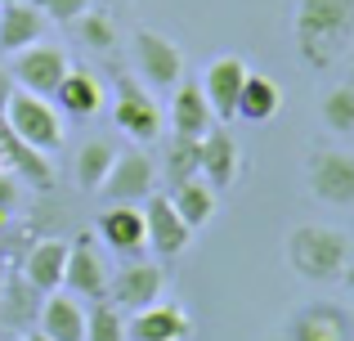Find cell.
<instances>
[{
	"mask_svg": "<svg viewBox=\"0 0 354 341\" xmlns=\"http://www.w3.org/2000/svg\"><path fill=\"white\" fill-rule=\"evenodd\" d=\"M99 234H104V247H113L117 256L135 261V256L148 252V234H144V211L139 207H108L99 216Z\"/></svg>",
	"mask_w": 354,
	"mask_h": 341,
	"instance_id": "15",
	"label": "cell"
},
{
	"mask_svg": "<svg viewBox=\"0 0 354 341\" xmlns=\"http://www.w3.org/2000/svg\"><path fill=\"white\" fill-rule=\"evenodd\" d=\"M278 108H283V90H278V81L265 77V72H247L234 117H242V122H269V117H278Z\"/></svg>",
	"mask_w": 354,
	"mask_h": 341,
	"instance_id": "22",
	"label": "cell"
},
{
	"mask_svg": "<svg viewBox=\"0 0 354 341\" xmlns=\"http://www.w3.org/2000/svg\"><path fill=\"white\" fill-rule=\"evenodd\" d=\"M50 341H86V306H81L72 292H50L41 306V328Z\"/></svg>",
	"mask_w": 354,
	"mask_h": 341,
	"instance_id": "17",
	"label": "cell"
},
{
	"mask_svg": "<svg viewBox=\"0 0 354 341\" xmlns=\"http://www.w3.org/2000/svg\"><path fill=\"white\" fill-rule=\"evenodd\" d=\"M238 171H242V153H238V140L229 131H211L207 140H202V180L211 184V189H229V184L238 180Z\"/></svg>",
	"mask_w": 354,
	"mask_h": 341,
	"instance_id": "18",
	"label": "cell"
},
{
	"mask_svg": "<svg viewBox=\"0 0 354 341\" xmlns=\"http://www.w3.org/2000/svg\"><path fill=\"white\" fill-rule=\"evenodd\" d=\"M162 288H166V270L157 261H144V256L126 261L113 279H108V297H113L117 310H148L162 297Z\"/></svg>",
	"mask_w": 354,
	"mask_h": 341,
	"instance_id": "9",
	"label": "cell"
},
{
	"mask_svg": "<svg viewBox=\"0 0 354 341\" xmlns=\"http://www.w3.org/2000/svg\"><path fill=\"white\" fill-rule=\"evenodd\" d=\"M77 27H81V41L90 45V50H113V41H117V32H113V18L108 14H81L77 18Z\"/></svg>",
	"mask_w": 354,
	"mask_h": 341,
	"instance_id": "28",
	"label": "cell"
},
{
	"mask_svg": "<svg viewBox=\"0 0 354 341\" xmlns=\"http://www.w3.org/2000/svg\"><path fill=\"white\" fill-rule=\"evenodd\" d=\"M144 234H148V252H153L157 261H175V256H184L189 243H193V229L184 225L175 202L157 198V193L144 198Z\"/></svg>",
	"mask_w": 354,
	"mask_h": 341,
	"instance_id": "8",
	"label": "cell"
},
{
	"mask_svg": "<svg viewBox=\"0 0 354 341\" xmlns=\"http://www.w3.org/2000/svg\"><path fill=\"white\" fill-rule=\"evenodd\" d=\"M32 5L41 9L50 23H77V18L90 9V0H32Z\"/></svg>",
	"mask_w": 354,
	"mask_h": 341,
	"instance_id": "29",
	"label": "cell"
},
{
	"mask_svg": "<svg viewBox=\"0 0 354 341\" xmlns=\"http://www.w3.org/2000/svg\"><path fill=\"white\" fill-rule=\"evenodd\" d=\"M86 341H126V319H121V310L95 301V306L86 310Z\"/></svg>",
	"mask_w": 354,
	"mask_h": 341,
	"instance_id": "25",
	"label": "cell"
},
{
	"mask_svg": "<svg viewBox=\"0 0 354 341\" xmlns=\"http://www.w3.org/2000/svg\"><path fill=\"white\" fill-rule=\"evenodd\" d=\"M113 162H117L113 144H104V140L81 144V149H77V184L86 193H99V189H104V180H108V171H113Z\"/></svg>",
	"mask_w": 354,
	"mask_h": 341,
	"instance_id": "24",
	"label": "cell"
},
{
	"mask_svg": "<svg viewBox=\"0 0 354 341\" xmlns=\"http://www.w3.org/2000/svg\"><path fill=\"white\" fill-rule=\"evenodd\" d=\"M305 184L328 207H354V153L346 149H319L310 153Z\"/></svg>",
	"mask_w": 354,
	"mask_h": 341,
	"instance_id": "6",
	"label": "cell"
},
{
	"mask_svg": "<svg viewBox=\"0 0 354 341\" xmlns=\"http://www.w3.org/2000/svg\"><path fill=\"white\" fill-rule=\"evenodd\" d=\"M5 131L14 135L18 144H27V149L36 153H59L63 149V117L59 108H54V99L45 95H32V90H9L5 99Z\"/></svg>",
	"mask_w": 354,
	"mask_h": 341,
	"instance_id": "3",
	"label": "cell"
},
{
	"mask_svg": "<svg viewBox=\"0 0 354 341\" xmlns=\"http://www.w3.org/2000/svg\"><path fill=\"white\" fill-rule=\"evenodd\" d=\"M287 265L305 283H337L350 270V238L337 225H296L287 234Z\"/></svg>",
	"mask_w": 354,
	"mask_h": 341,
	"instance_id": "2",
	"label": "cell"
},
{
	"mask_svg": "<svg viewBox=\"0 0 354 341\" xmlns=\"http://www.w3.org/2000/svg\"><path fill=\"white\" fill-rule=\"evenodd\" d=\"M0 5H14V0H0Z\"/></svg>",
	"mask_w": 354,
	"mask_h": 341,
	"instance_id": "32",
	"label": "cell"
},
{
	"mask_svg": "<svg viewBox=\"0 0 354 341\" xmlns=\"http://www.w3.org/2000/svg\"><path fill=\"white\" fill-rule=\"evenodd\" d=\"M50 27V18L32 5V0H14V5H0V50L18 54L27 45H36Z\"/></svg>",
	"mask_w": 354,
	"mask_h": 341,
	"instance_id": "16",
	"label": "cell"
},
{
	"mask_svg": "<svg viewBox=\"0 0 354 341\" xmlns=\"http://www.w3.org/2000/svg\"><path fill=\"white\" fill-rule=\"evenodd\" d=\"M171 202H175V211L184 216V225H189V229H202V225H207L211 216H216V207H220L216 189H211V184L202 180V175H193V180L175 184Z\"/></svg>",
	"mask_w": 354,
	"mask_h": 341,
	"instance_id": "23",
	"label": "cell"
},
{
	"mask_svg": "<svg viewBox=\"0 0 354 341\" xmlns=\"http://www.w3.org/2000/svg\"><path fill=\"white\" fill-rule=\"evenodd\" d=\"M171 126L180 140H207L216 131V113H211L198 81H180L171 90Z\"/></svg>",
	"mask_w": 354,
	"mask_h": 341,
	"instance_id": "14",
	"label": "cell"
},
{
	"mask_svg": "<svg viewBox=\"0 0 354 341\" xmlns=\"http://www.w3.org/2000/svg\"><path fill=\"white\" fill-rule=\"evenodd\" d=\"M153 180H157L153 162L139 149H130V153H117V162H113V171H108V180H104L99 193H104L113 207H135V202H144L148 193H153Z\"/></svg>",
	"mask_w": 354,
	"mask_h": 341,
	"instance_id": "11",
	"label": "cell"
},
{
	"mask_svg": "<svg viewBox=\"0 0 354 341\" xmlns=\"http://www.w3.org/2000/svg\"><path fill=\"white\" fill-rule=\"evenodd\" d=\"M198 171H202V140H180V135H175L171 153H166V175H171V184L193 180Z\"/></svg>",
	"mask_w": 354,
	"mask_h": 341,
	"instance_id": "26",
	"label": "cell"
},
{
	"mask_svg": "<svg viewBox=\"0 0 354 341\" xmlns=\"http://www.w3.org/2000/svg\"><path fill=\"white\" fill-rule=\"evenodd\" d=\"M323 122L337 135H354V86H337L323 99Z\"/></svg>",
	"mask_w": 354,
	"mask_h": 341,
	"instance_id": "27",
	"label": "cell"
},
{
	"mask_svg": "<svg viewBox=\"0 0 354 341\" xmlns=\"http://www.w3.org/2000/svg\"><path fill=\"white\" fill-rule=\"evenodd\" d=\"M23 341H50V337H45V333H32V337H23Z\"/></svg>",
	"mask_w": 354,
	"mask_h": 341,
	"instance_id": "31",
	"label": "cell"
},
{
	"mask_svg": "<svg viewBox=\"0 0 354 341\" xmlns=\"http://www.w3.org/2000/svg\"><path fill=\"white\" fill-rule=\"evenodd\" d=\"M9 90H14V77H9V72H0V113H5V99H9Z\"/></svg>",
	"mask_w": 354,
	"mask_h": 341,
	"instance_id": "30",
	"label": "cell"
},
{
	"mask_svg": "<svg viewBox=\"0 0 354 341\" xmlns=\"http://www.w3.org/2000/svg\"><path fill=\"white\" fill-rule=\"evenodd\" d=\"M63 270H68V243H63V238H45V243H36L32 252H27L23 279H27V288L50 297V292L63 288Z\"/></svg>",
	"mask_w": 354,
	"mask_h": 341,
	"instance_id": "20",
	"label": "cell"
},
{
	"mask_svg": "<svg viewBox=\"0 0 354 341\" xmlns=\"http://www.w3.org/2000/svg\"><path fill=\"white\" fill-rule=\"evenodd\" d=\"M113 122L135 144H153L162 135V108H157V99L148 90H139V81L130 72H121L113 86Z\"/></svg>",
	"mask_w": 354,
	"mask_h": 341,
	"instance_id": "4",
	"label": "cell"
},
{
	"mask_svg": "<svg viewBox=\"0 0 354 341\" xmlns=\"http://www.w3.org/2000/svg\"><path fill=\"white\" fill-rule=\"evenodd\" d=\"M104 81L95 77L90 68H68V77L59 81V90H54V104L63 108L68 117H95L99 108H104Z\"/></svg>",
	"mask_w": 354,
	"mask_h": 341,
	"instance_id": "19",
	"label": "cell"
},
{
	"mask_svg": "<svg viewBox=\"0 0 354 341\" xmlns=\"http://www.w3.org/2000/svg\"><path fill=\"white\" fill-rule=\"evenodd\" d=\"M135 68L144 86L153 90H175L184 81V50L157 27H139L135 32Z\"/></svg>",
	"mask_w": 354,
	"mask_h": 341,
	"instance_id": "5",
	"label": "cell"
},
{
	"mask_svg": "<svg viewBox=\"0 0 354 341\" xmlns=\"http://www.w3.org/2000/svg\"><path fill=\"white\" fill-rule=\"evenodd\" d=\"M108 265L104 252L95 247V234H81L77 243L68 247V270H63V288L77 301H104L108 297Z\"/></svg>",
	"mask_w": 354,
	"mask_h": 341,
	"instance_id": "10",
	"label": "cell"
},
{
	"mask_svg": "<svg viewBox=\"0 0 354 341\" xmlns=\"http://www.w3.org/2000/svg\"><path fill=\"white\" fill-rule=\"evenodd\" d=\"M242 81H247V63H242V54H220V59L207 63V72H202L198 86H202V95H207L216 122H229V117H234Z\"/></svg>",
	"mask_w": 354,
	"mask_h": 341,
	"instance_id": "12",
	"label": "cell"
},
{
	"mask_svg": "<svg viewBox=\"0 0 354 341\" xmlns=\"http://www.w3.org/2000/svg\"><path fill=\"white\" fill-rule=\"evenodd\" d=\"M68 68H72V63H68V54H63L59 45L36 41V45H27V50L14 54V63H9V77H14L18 90H32V95L54 99V90H59V81L68 77Z\"/></svg>",
	"mask_w": 354,
	"mask_h": 341,
	"instance_id": "7",
	"label": "cell"
},
{
	"mask_svg": "<svg viewBox=\"0 0 354 341\" xmlns=\"http://www.w3.org/2000/svg\"><path fill=\"white\" fill-rule=\"evenodd\" d=\"M287 337L292 341H350V315L341 306H328V301L305 306L292 319V333Z\"/></svg>",
	"mask_w": 354,
	"mask_h": 341,
	"instance_id": "21",
	"label": "cell"
},
{
	"mask_svg": "<svg viewBox=\"0 0 354 341\" xmlns=\"http://www.w3.org/2000/svg\"><path fill=\"white\" fill-rule=\"evenodd\" d=\"M296 54L310 72H328L354 41V0H296Z\"/></svg>",
	"mask_w": 354,
	"mask_h": 341,
	"instance_id": "1",
	"label": "cell"
},
{
	"mask_svg": "<svg viewBox=\"0 0 354 341\" xmlns=\"http://www.w3.org/2000/svg\"><path fill=\"white\" fill-rule=\"evenodd\" d=\"M135 341H189L193 337V319L180 301H153L148 310H135L126 328Z\"/></svg>",
	"mask_w": 354,
	"mask_h": 341,
	"instance_id": "13",
	"label": "cell"
}]
</instances>
